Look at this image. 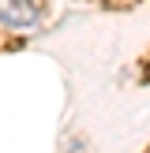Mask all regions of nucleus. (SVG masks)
Instances as JSON below:
<instances>
[{
    "instance_id": "f257e3e1",
    "label": "nucleus",
    "mask_w": 150,
    "mask_h": 153,
    "mask_svg": "<svg viewBox=\"0 0 150 153\" xmlns=\"http://www.w3.org/2000/svg\"><path fill=\"white\" fill-rule=\"evenodd\" d=\"M41 19V0H0V22L11 30H26Z\"/></svg>"
}]
</instances>
